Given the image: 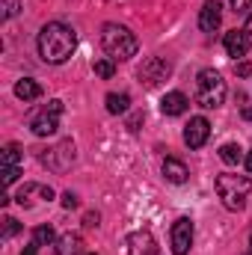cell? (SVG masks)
<instances>
[{
	"label": "cell",
	"instance_id": "28",
	"mask_svg": "<svg viewBox=\"0 0 252 255\" xmlns=\"http://www.w3.org/2000/svg\"><path fill=\"white\" fill-rule=\"evenodd\" d=\"M98 220H101L98 214H86V217H83V226H86V229H95V226H98Z\"/></svg>",
	"mask_w": 252,
	"mask_h": 255
},
{
	"label": "cell",
	"instance_id": "22",
	"mask_svg": "<svg viewBox=\"0 0 252 255\" xmlns=\"http://www.w3.org/2000/svg\"><path fill=\"white\" fill-rule=\"evenodd\" d=\"M95 74L104 77V80L113 77V74H116V60H110V57H107V60H98V63H95Z\"/></svg>",
	"mask_w": 252,
	"mask_h": 255
},
{
	"label": "cell",
	"instance_id": "4",
	"mask_svg": "<svg viewBox=\"0 0 252 255\" xmlns=\"http://www.w3.org/2000/svg\"><path fill=\"white\" fill-rule=\"evenodd\" d=\"M252 190V181L247 175H217V196L229 211H241L247 205V196Z\"/></svg>",
	"mask_w": 252,
	"mask_h": 255
},
{
	"label": "cell",
	"instance_id": "36",
	"mask_svg": "<svg viewBox=\"0 0 252 255\" xmlns=\"http://www.w3.org/2000/svg\"><path fill=\"white\" fill-rule=\"evenodd\" d=\"M247 255H252V253H247Z\"/></svg>",
	"mask_w": 252,
	"mask_h": 255
},
{
	"label": "cell",
	"instance_id": "16",
	"mask_svg": "<svg viewBox=\"0 0 252 255\" xmlns=\"http://www.w3.org/2000/svg\"><path fill=\"white\" fill-rule=\"evenodd\" d=\"M15 95H18L21 101H36V98L42 95V86H39L36 80L24 77V80H18V83H15Z\"/></svg>",
	"mask_w": 252,
	"mask_h": 255
},
{
	"label": "cell",
	"instance_id": "19",
	"mask_svg": "<svg viewBox=\"0 0 252 255\" xmlns=\"http://www.w3.org/2000/svg\"><path fill=\"white\" fill-rule=\"evenodd\" d=\"M241 151H244L241 145H235V142H226V145L220 148V160H223V163H229V166H235V163H241V157H244Z\"/></svg>",
	"mask_w": 252,
	"mask_h": 255
},
{
	"label": "cell",
	"instance_id": "2",
	"mask_svg": "<svg viewBox=\"0 0 252 255\" xmlns=\"http://www.w3.org/2000/svg\"><path fill=\"white\" fill-rule=\"evenodd\" d=\"M101 48L110 60H130L136 54V36L122 24H104L101 27Z\"/></svg>",
	"mask_w": 252,
	"mask_h": 255
},
{
	"label": "cell",
	"instance_id": "24",
	"mask_svg": "<svg viewBox=\"0 0 252 255\" xmlns=\"http://www.w3.org/2000/svg\"><path fill=\"white\" fill-rule=\"evenodd\" d=\"M18 9H21V3H18V0H3V18H15V15H18Z\"/></svg>",
	"mask_w": 252,
	"mask_h": 255
},
{
	"label": "cell",
	"instance_id": "26",
	"mask_svg": "<svg viewBox=\"0 0 252 255\" xmlns=\"http://www.w3.org/2000/svg\"><path fill=\"white\" fill-rule=\"evenodd\" d=\"M63 208H68V211H71V208H77V196H74L71 190L63 193Z\"/></svg>",
	"mask_w": 252,
	"mask_h": 255
},
{
	"label": "cell",
	"instance_id": "14",
	"mask_svg": "<svg viewBox=\"0 0 252 255\" xmlns=\"http://www.w3.org/2000/svg\"><path fill=\"white\" fill-rule=\"evenodd\" d=\"M187 95L184 92H169V95H163V101H160V110H163V116H181L184 110H187Z\"/></svg>",
	"mask_w": 252,
	"mask_h": 255
},
{
	"label": "cell",
	"instance_id": "25",
	"mask_svg": "<svg viewBox=\"0 0 252 255\" xmlns=\"http://www.w3.org/2000/svg\"><path fill=\"white\" fill-rule=\"evenodd\" d=\"M18 175H21V169H18V166H3V184H12Z\"/></svg>",
	"mask_w": 252,
	"mask_h": 255
},
{
	"label": "cell",
	"instance_id": "9",
	"mask_svg": "<svg viewBox=\"0 0 252 255\" xmlns=\"http://www.w3.org/2000/svg\"><path fill=\"white\" fill-rule=\"evenodd\" d=\"M208 133H211V125H208V119L196 116V119H190L187 128H184V142H187L190 148H202V145L208 142Z\"/></svg>",
	"mask_w": 252,
	"mask_h": 255
},
{
	"label": "cell",
	"instance_id": "31",
	"mask_svg": "<svg viewBox=\"0 0 252 255\" xmlns=\"http://www.w3.org/2000/svg\"><path fill=\"white\" fill-rule=\"evenodd\" d=\"M238 74H241V77H247V74H252V68L247 63H241V65H238Z\"/></svg>",
	"mask_w": 252,
	"mask_h": 255
},
{
	"label": "cell",
	"instance_id": "35",
	"mask_svg": "<svg viewBox=\"0 0 252 255\" xmlns=\"http://www.w3.org/2000/svg\"><path fill=\"white\" fill-rule=\"evenodd\" d=\"M250 247H252V232H250Z\"/></svg>",
	"mask_w": 252,
	"mask_h": 255
},
{
	"label": "cell",
	"instance_id": "20",
	"mask_svg": "<svg viewBox=\"0 0 252 255\" xmlns=\"http://www.w3.org/2000/svg\"><path fill=\"white\" fill-rule=\"evenodd\" d=\"M3 166H18V160H21V148L15 145V142H9L6 148H3Z\"/></svg>",
	"mask_w": 252,
	"mask_h": 255
},
{
	"label": "cell",
	"instance_id": "23",
	"mask_svg": "<svg viewBox=\"0 0 252 255\" xmlns=\"http://www.w3.org/2000/svg\"><path fill=\"white\" fill-rule=\"evenodd\" d=\"M21 232V223L15 220V217H6L3 220V238H12V235H18Z\"/></svg>",
	"mask_w": 252,
	"mask_h": 255
},
{
	"label": "cell",
	"instance_id": "8",
	"mask_svg": "<svg viewBox=\"0 0 252 255\" xmlns=\"http://www.w3.org/2000/svg\"><path fill=\"white\" fill-rule=\"evenodd\" d=\"M190 247H193V223L187 217H181V220L172 223V253L187 255Z\"/></svg>",
	"mask_w": 252,
	"mask_h": 255
},
{
	"label": "cell",
	"instance_id": "7",
	"mask_svg": "<svg viewBox=\"0 0 252 255\" xmlns=\"http://www.w3.org/2000/svg\"><path fill=\"white\" fill-rule=\"evenodd\" d=\"M42 163H48V166L57 169V172H65V169L74 163V142H71V139H63L57 148H51L48 154H42Z\"/></svg>",
	"mask_w": 252,
	"mask_h": 255
},
{
	"label": "cell",
	"instance_id": "10",
	"mask_svg": "<svg viewBox=\"0 0 252 255\" xmlns=\"http://www.w3.org/2000/svg\"><path fill=\"white\" fill-rule=\"evenodd\" d=\"M127 255H157V241L151 238V232H133L127 238Z\"/></svg>",
	"mask_w": 252,
	"mask_h": 255
},
{
	"label": "cell",
	"instance_id": "5",
	"mask_svg": "<svg viewBox=\"0 0 252 255\" xmlns=\"http://www.w3.org/2000/svg\"><path fill=\"white\" fill-rule=\"evenodd\" d=\"M60 113H63V101H48V107H42L33 119H30V128L36 136H51L57 133L60 128Z\"/></svg>",
	"mask_w": 252,
	"mask_h": 255
},
{
	"label": "cell",
	"instance_id": "13",
	"mask_svg": "<svg viewBox=\"0 0 252 255\" xmlns=\"http://www.w3.org/2000/svg\"><path fill=\"white\" fill-rule=\"evenodd\" d=\"M36 196H42V199H54V190L48 187V184H24L21 190H18V196H15V202L18 205H24V208H30L33 202H36Z\"/></svg>",
	"mask_w": 252,
	"mask_h": 255
},
{
	"label": "cell",
	"instance_id": "17",
	"mask_svg": "<svg viewBox=\"0 0 252 255\" xmlns=\"http://www.w3.org/2000/svg\"><path fill=\"white\" fill-rule=\"evenodd\" d=\"M80 238L77 235H63L60 241H57V247H54V255H80Z\"/></svg>",
	"mask_w": 252,
	"mask_h": 255
},
{
	"label": "cell",
	"instance_id": "18",
	"mask_svg": "<svg viewBox=\"0 0 252 255\" xmlns=\"http://www.w3.org/2000/svg\"><path fill=\"white\" fill-rule=\"evenodd\" d=\"M127 107H130V98H127L125 92H110L107 95V110L110 113L119 116V113H127Z\"/></svg>",
	"mask_w": 252,
	"mask_h": 255
},
{
	"label": "cell",
	"instance_id": "11",
	"mask_svg": "<svg viewBox=\"0 0 252 255\" xmlns=\"http://www.w3.org/2000/svg\"><path fill=\"white\" fill-rule=\"evenodd\" d=\"M223 45H226V54H229V57L241 60V57L250 54V33H247V30H232V33H226Z\"/></svg>",
	"mask_w": 252,
	"mask_h": 255
},
{
	"label": "cell",
	"instance_id": "3",
	"mask_svg": "<svg viewBox=\"0 0 252 255\" xmlns=\"http://www.w3.org/2000/svg\"><path fill=\"white\" fill-rule=\"evenodd\" d=\"M226 101V80L214 68H202L196 77V104L205 110H214Z\"/></svg>",
	"mask_w": 252,
	"mask_h": 255
},
{
	"label": "cell",
	"instance_id": "1",
	"mask_svg": "<svg viewBox=\"0 0 252 255\" xmlns=\"http://www.w3.org/2000/svg\"><path fill=\"white\" fill-rule=\"evenodd\" d=\"M74 48H77V33L71 27H65L60 21H51V24L42 27V33H39V57L45 63L51 65L65 63L74 54Z\"/></svg>",
	"mask_w": 252,
	"mask_h": 255
},
{
	"label": "cell",
	"instance_id": "29",
	"mask_svg": "<svg viewBox=\"0 0 252 255\" xmlns=\"http://www.w3.org/2000/svg\"><path fill=\"white\" fill-rule=\"evenodd\" d=\"M139 125H142V113H136V116H130V119H127V128H130V130H136Z\"/></svg>",
	"mask_w": 252,
	"mask_h": 255
},
{
	"label": "cell",
	"instance_id": "6",
	"mask_svg": "<svg viewBox=\"0 0 252 255\" xmlns=\"http://www.w3.org/2000/svg\"><path fill=\"white\" fill-rule=\"evenodd\" d=\"M169 63L163 60V57H148L145 63H142V68H139V80L148 86V89H154L160 80H166L169 77Z\"/></svg>",
	"mask_w": 252,
	"mask_h": 255
},
{
	"label": "cell",
	"instance_id": "34",
	"mask_svg": "<svg viewBox=\"0 0 252 255\" xmlns=\"http://www.w3.org/2000/svg\"><path fill=\"white\" fill-rule=\"evenodd\" d=\"M247 33H250V36H252V15H250V18H247Z\"/></svg>",
	"mask_w": 252,
	"mask_h": 255
},
{
	"label": "cell",
	"instance_id": "33",
	"mask_svg": "<svg viewBox=\"0 0 252 255\" xmlns=\"http://www.w3.org/2000/svg\"><path fill=\"white\" fill-rule=\"evenodd\" d=\"M247 169H250V172H252V151H250V154H247Z\"/></svg>",
	"mask_w": 252,
	"mask_h": 255
},
{
	"label": "cell",
	"instance_id": "30",
	"mask_svg": "<svg viewBox=\"0 0 252 255\" xmlns=\"http://www.w3.org/2000/svg\"><path fill=\"white\" fill-rule=\"evenodd\" d=\"M21 255H39V244H36V241H33V244H27Z\"/></svg>",
	"mask_w": 252,
	"mask_h": 255
},
{
	"label": "cell",
	"instance_id": "21",
	"mask_svg": "<svg viewBox=\"0 0 252 255\" xmlns=\"http://www.w3.org/2000/svg\"><path fill=\"white\" fill-rule=\"evenodd\" d=\"M33 241H36L39 247H51V244H54V229H51V226H39V229L33 232Z\"/></svg>",
	"mask_w": 252,
	"mask_h": 255
},
{
	"label": "cell",
	"instance_id": "12",
	"mask_svg": "<svg viewBox=\"0 0 252 255\" xmlns=\"http://www.w3.org/2000/svg\"><path fill=\"white\" fill-rule=\"evenodd\" d=\"M220 21H223V6H220V0H205V6H202V12H199V27H202L205 33H214V30L220 27Z\"/></svg>",
	"mask_w": 252,
	"mask_h": 255
},
{
	"label": "cell",
	"instance_id": "32",
	"mask_svg": "<svg viewBox=\"0 0 252 255\" xmlns=\"http://www.w3.org/2000/svg\"><path fill=\"white\" fill-rule=\"evenodd\" d=\"M244 119H250L252 122V107H244Z\"/></svg>",
	"mask_w": 252,
	"mask_h": 255
},
{
	"label": "cell",
	"instance_id": "15",
	"mask_svg": "<svg viewBox=\"0 0 252 255\" xmlns=\"http://www.w3.org/2000/svg\"><path fill=\"white\" fill-rule=\"evenodd\" d=\"M163 175H166L169 184H184L190 172H187V166H184L178 157H166V160H163Z\"/></svg>",
	"mask_w": 252,
	"mask_h": 255
},
{
	"label": "cell",
	"instance_id": "27",
	"mask_svg": "<svg viewBox=\"0 0 252 255\" xmlns=\"http://www.w3.org/2000/svg\"><path fill=\"white\" fill-rule=\"evenodd\" d=\"M250 6H252V0H232V9L235 12H247Z\"/></svg>",
	"mask_w": 252,
	"mask_h": 255
}]
</instances>
